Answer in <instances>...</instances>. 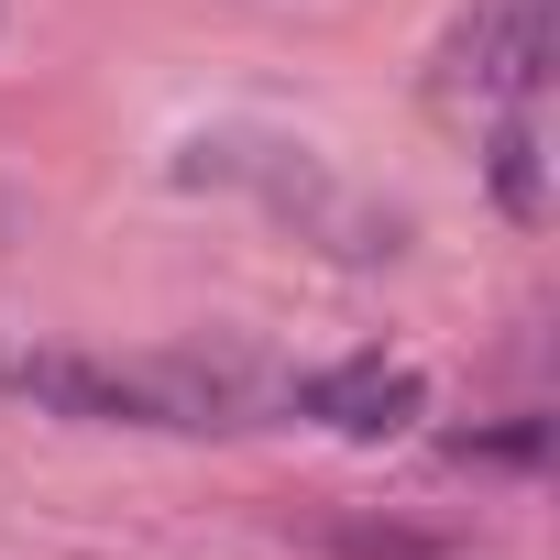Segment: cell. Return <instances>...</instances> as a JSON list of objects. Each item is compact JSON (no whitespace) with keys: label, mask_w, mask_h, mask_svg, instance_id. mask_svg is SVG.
<instances>
[{"label":"cell","mask_w":560,"mask_h":560,"mask_svg":"<svg viewBox=\"0 0 560 560\" xmlns=\"http://www.w3.org/2000/svg\"><path fill=\"white\" fill-rule=\"evenodd\" d=\"M0 396H23L45 418H89V429H231V407H253L242 374H209V363H89V352H0Z\"/></svg>","instance_id":"obj_1"},{"label":"cell","mask_w":560,"mask_h":560,"mask_svg":"<svg viewBox=\"0 0 560 560\" xmlns=\"http://www.w3.org/2000/svg\"><path fill=\"white\" fill-rule=\"evenodd\" d=\"M538 78H549V0H472V12L451 23V45H440V100L451 110H527L538 100Z\"/></svg>","instance_id":"obj_2"},{"label":"cell","mask_w":560,"mask_h":560,"mask_svg":"<svg viewBox=\"0 0 560 560\" xmlns=\"http://www.w3.org/2000/svg\"><path fill=\"white\" fill-rule=\"evenodd\" d=\"M298 407H308V418H330L341 440H396V429L429 407V385H418L407 363H341V374L298 385Z\"/></svg>","instance_id":"obj_3"},{"label":"cell","mask_w":560,"mask_h":560,"mask_svg":"<svg viewBox=\"0 0 560 560\" xmlns=\"http://www.w3.org/2000/svg\"><path fill=\"white\" fill-rule=\"evenodd\" d=\"M494 198H505V220H549V176H538V132H527V110H505V132H494Z\"/></svg>","instance_id":"obj_4"}]
</instances>
